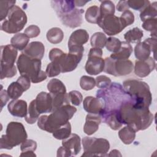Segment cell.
<instances>
[{"label":"cell","instance_id":"6da1fadb","mask_svg":"<svg viewBox=\"0 0 157 157\" xmlns=\"http://www.w3.org/2000/svg\"><path fill=\"white\" fill-rule=\"evenodd\" d=\"M134 101L123 104L118 110V118L122 124L130 126L135 131L145 130L152 123L154 117L148 108H139Z\"/></svg>","mask_w":157,"mask_h":157},{"label":"cell","instance_id":"7a4b0ae2","mask_svg":"<svg viewBox=\"0 0 157 157\" xmlns=\"http://www.w3.org/2000/svg\"><path fill=\"white\" fill-rule=\"evenodd\" d=\"M96 96L104 103V108L100 113L118 111L123 104L128 102H135V100L128 94L124 88L116 82L111 83L105 88L98 90Z\"/></svg>","mask_w":157,"mask_h":157},{"label":"cell","instance_id":"3957f363","mask_svg":"<svg viewBox=\"0 0 157 157\" xmlns=\"http://www.w3.org/2000/svg\"><path fill=\"white\" fill-rule=\"evenodd\" d=\"M51 6L64 26L75 28L82 24L84 10L77 8L74 1L54 0L51 1Z\"/></svg>","mask_w":157,"mask_h":157},{"label":"cell","instance_id":"277c9868","mask_svg":"<svg viewBox=\"0 0 157 157\" xmlns=\"http://www.w3.org/2000/svg\"><path fill=\"white\" fill-rule=\"evenodd\" d=\"M76 111L77 109L70 104L63 105L54 110L49 115L40 117L37 120V126L42 130L53 133L69 122Z\"/></svg>","mask_w":157,"mask_h":157},{"label":"cell","instance_id":"5b68a950","mask_svg":"<svg viewBox=\"0 0 157 157\" xmlns=\"http://www.w3.org/2000/svg\"><path fill=\"white\" fill-rule=\"evenodd\" d=\"M123 88L135 100L134 105L139 108H148L151 104L152 95L148 85L145 82L128 79L123 83Z\"/></svg>","mask_w":157,"mask_h":157},{"label":"cell","instance_id":"8992f818","mask_svg":"<svg viewBox=\"0 0 157 157\" xmlns=\"http://www.w3.org/2000/svg\"><path fill=\"white\" fill-rule=\"evenodd\" d=\"M17 69L21 75L28 77L33 83L45 80L47 75L41 70V60L29 57L23 53L19 56L17 61Z\"/></svg>","mask_w":157,"mask_h":157},{"label":"cell","instance_id":"52a82bcc","mask_svg":"<svg viewBox=\"0 0 157 157\" xmlns=\"http://www.w3.org/2000/svg\"><path fill=\"white\" fill-rule=\"evenodd\" d=\"M27 137L28 134L23 124L19 122L11 121L7 126L6 134L1 137L0 148L10 150L23 143Z\"/></svg>","mask_w":157,"mask_h":157},{"label":"cell","instance_id":"ba28073f","mask_svg":"<svg viewBox=\"0 0 157 157\" xmlns=\"http://www.w3.org/2000/svg\"><path fill=\"white\" fill-rule=\"evenodd\" d=\"M27 23L26 13L18 6H13L10 9L7 20L3 21L1 29L9 34H15L21 31Z\"/></svg>","mask_w":157,"mask_h":157},{"label":"cell","instance_id":"9c48e42d","mask_svg":"<svg viewBox=\"0 0 157 157\" xmlns=\"http://www.w3.org/2000/svg\"><path fill=\"white\" fill-rule=\"evenodd\" d=\"M84 153L82 156H107L109 142L104 138L85 137L82 139Z\"/></svg>","mask_w":157,"mask_h":157},{"label":"cell","instance_id":"30bf717a","mask_svg":"<svg viewBox=\"0 0 157 157\" xmlns=\"http://www.w3.org/2000/svg\"><path fill=\"white\" fill-rule=\"evenodd\" d=\"M48 57L51 62L56 63L60 67L61 73L75 70L81 61L74 55L70 53H65L57 48H53L50 51Z\"/></svg>","mask_w":157,"mask_h":157},{"label":"cell","instance_id":"8fae6325","mask_svg":"<svg viewBox=\"0 0 157 157\" xmlns=\"http://www.w3.org/2000/svg\"><path fill=\"white\" fill-rule=\"evenodd\" d=\"M104 71L115 77L129 74L134 69V65L129 59H113L110 56L104 59Z\"/></svg>","mask_w":157,"mask_h":157},{"label":"cell","instance_id":"7c38bea8","mask_svg":"<svg viewBox=\"0 0 157 157\" xmlns=\"http://www.w3.org/2000/svg\"><path fill=\"white\" fill-rule=\"evenodd\" d=\"M97 24L109 36L116 35L125 28L121 23L120 17L114 15L101 18Z\"/></svg>","mask_w":157,"mask_h":157},{"label":"cell","instance_id":"4fadbf2b","mask_svg":"<svg viewBox=\"0 0 157 157\" xmlns=\"http://www.w3.org/2000/svg\"><path fill=\"white\" fill-rule=\"evenodd\" d=\"M34 101L36 108L40 114L52 112L53 102L51 93L42 91L37 95Z\"/></svg>","mask_w":157,"mask_h":157},{"label":"cell","instance_id":"5bb4252c","mask_svg":"<svg viewBox=\"0 0 157 157\" xmlns=\"http://www.w3.org/2000/svg\"><path fill=\"white\" fill-rule=\"evenodd\" d=\"M156 67L155 61L153 58L149 57L144 60H136L134 64V73L139 77L148 76Z\"/></svg>","mask_w":157,"mask_h":157},{"label":"cell","instance_id":"9a60e30c","mask_svg":"<svg viewBox=\"0 0 157 157\" xmlns=\"http://www.w3.org/2000/svg\"><path fill=\"white\" fill-rule=\"evenodd\" d=\"M18 54L17 50L11 44L1 47V67H12L15 66Z\"/></svg>","mask_w":157,"mask_h":157},{"label":"cell","instance_id":"2e32d148","mask_svg":"<svg viewBox=\"0 0 157 157\" xmlns=\"http://www.w3.org/2000/svg\"><path fill=\"white\" fill-rule=\"evenodd\" d=\"M104 59L102 57L88 56L85 69L88 74L96 75L104 71Z\"/></svg>","mask_w":157,"mask_h":157},{"label":"cell","instance_id":"e0dca14e","mask_svg":"<svg viewBox=\"0 0 157 157\" xmlns=\"http://www.w3.org/2000/svg\"><path fill=\"white\" fill-rule=\"evenodd\" d=\"M84 110L89 113L99 114L104 108V103L99 98L86 96L83 102Z\"/></svg>","mask_w":157,"mask_h":157},{"label":"cell","instance_id":"ac0fdd59","mask_svg":"<svg viewBox=\"0 0 157 157\" xmlns=\"http://www.w3.org/2000/svg\"><path fill=\"white\" fill-rule=\"evenodd\" d=\"M7 109L10 113L14 117H25L28 113L27 102L21 99H13L9 103Z\"/></svg>","mask_w":157,"mask_h":157},{"label":"cell","instance_id":"d6986e66","mask_svg":"<svg viewBox=\"0 0 157 157\" xmlns=\"http://www.w3.org/2000/svg\"><path fill=\"white\" fill-rule=\"evenodd\" d=\"M45 52L44 44L39 41L32 42L25 48L23 53L34 59H40L43 58Z\"/></svg>","mask_w":157,"mask_h":157},{"label":"cell","instance_id":"ffe728a7","mask_svg":"<svg viewBox=\"0 0 157 157\" xmlns=\"http://www.w3.org/2000/svg\"><path fill=\"white\" fill-rule=\"evenodd\" d=\"M101 121V117L99 114L88 113L86 117L85 123L83 127L84 132L88 136L93 134L98 130Z\"/></svg>","mask_w":157,"mask_h":157},{"label":"cell","instance_id":"44dd1931","mask_svg":"<svg viewBox=\"0 0 157 157\" xmlns=\"http://www.w3.org/2000/svg\"><path fill=\"white\" fill-rule=\"evenodd\" d=\"M62 145L72 151V155H77L81 150V140L78 135L71 134L67 138L63 140Z\"/></svg>","mask_w":157,"mask_h":157},{"label":"cell","instance_id":"7402d4cb","mask_svg":"<svg viewBox=\"0 0 157 157\" xmlns=\"http://www.w3.org/2000/svg\"><path fill=\"white\" fill-rule=\"evenodd\" d=\"M89 39V34L85 29H79L72 33L68 41V47L73 45H83Z\"/></svg>","mask_w":157,"mask_h":157},{"label":"cell","instance_id":"603a6c76","mask_svg":"<svg viewBox=\"0 0 157 157\" xmlns=\"http://www.w3.org/2000/svg\"><path fill=\"white\" fill-rule=\"evenodd\" d=\"M132 52V47L130 43L123 41L121 42V45L120 50L112 53L110 57L113 59H128Z\"/></svg>","mask_w":157,"mask_h":157},{"label":"cell","instance_id":"cb8c5ba5","mask_svg":"<svg viewBox=\"0 0 157 157\" xmlns=\"http://www.w3.org/2000/svg\"><path fill=\"white\" fill-rule=\"evenodd\" d=\"M151 52L150 47L144 41L137 43L134 47V55L138 60H144L148 58Z\"/></svg>","mask_w":157,"mask_h":157},{"label":"cell","instance_id":"d4e9b609","mask_svg":"<svg viewBox=\"0 0 157 157\" xmlns=\"http://www.w3.org/2000/svg\"><path fill=\"white\" fill-rule=\"evenodd\" d=\"M29 38L25 33H17L10 39V44L17 50H23L28 45Z\"/></svg>","mask_w":157,"mask_h":157},{"label":"cell","instance_id":"484cf974","mask_svg":"<svg viewBox=\"0 0 157 157\" xmlns=\"http://www.w3.org/2000/svg\"><path fill=\"white\" fill-rule=\"evenodd\" d=\"M120 140L126 145L131 144L136 138V131L129 126H126L118 132Z\"/></svg>","mask_w":157,"mask_h":157},{"label":"cell","instance_id":"4316f807","mask_svg":"<svg viewBox=\"0 0 157 157\" xmlns=\"http://www.w3.org/2000/svg\"><path fill=\"white\" fill-rule=\"evenodd\" d=\"M47 89L52 94L66 93V88L64 83L57 78L51 79L47 84Z\"/></svg>","mask_w":157,"mask_h":157},{"label":"cell","instance_id":"83f0119b","mask_svg":"<svg viewBox=\"0 0 157 157\" xmlns=\"http://www.w3.org/2000/svg\"><path fill=\"white\" fill-rule=\"evenodd\" d=\"M46 37L48 42L53 44H57L63 40L64 33L59 28L54 27L47 31Z\"/></svg>","mask_w":157,"mask_h":157},{"label":"cell","instance_id":"f1b7e54d","mask_svg":"<svg viewBox=\"0 0 157 157\" xmlns=\"http://www.w3.org/2000/svg\"><path fill=\"white\" fill-rule=\"evenodd\" d=\"M52 94V102H53V110L52 112L59 108L63 105L70 104V98L69 93H61L57 94Z\"/></svg>","mask_w":157,"mask_h":157},{"label":"cell","instance_id":"f546056e","mask_svg":"<svg viewBox=\"0 0 157 157\" xmlns=\"http://www.w3.org/2000/svg\"><path fill=\"white\" fill-rule=\"evenodd\" d=\"M144 36L143 31L137 27L128 31L124 35V38L129 43H139Z\"/></svg>","mask_w":157,"mask_h":157},{"label":"cell","instance_id":"4dcf8cb0","mask_svg":"<svg viewBox=\"0 0 157 157\" xmlns=\"http://www.w3.org/2000/svg\"><path fill=\"white\" fill-rule=\"evenodd\" d=\"M85 20L90 23L97 24L100 18V9L97 6L88 7L85 13Z\"/></svg>","mask_w":157,"mask_h":157},{"label":"cell","instance_id":"1f68e13d","mask_svg":"<svg viewBox=\"0 0 157 157\" xmlns=\"http://www.w3.org/2000/svg\"><path fill=\"white\" fill-rule=\"evenodd\" d=\"M157 15L156 2H153L152 4L147 6L140 13V18L142 21H145L147 19L156 18Z\"/></svg>","mask_w":157,"mask_h":157},{"label":"cell","instance_id":"d6a6232c","mask_svg":"<svg viewBox=\"0 0 157 157\" xmlns=\"http://www.w3.org/2000/svg\"><path fill=\"white\" fill-rule=\"evenodd\" d=\"M24 91L22 86L17 81L11 83L7 90V94L10 99H17L22 95Z\"/></svg>","mask_w":157,"mask_h":157},{"label":"cell","instance_id":"836d02e7","mask_svg":"<svg viewBox=\"0 0 157 157\" xmlns=\"http://www.w3.org/2000/svg\"><path fill=\"white\" fill-rule=\"evenodd\" d=\"M106 40L105 34L101 32H96L92 35L90 39V44L92 47L102 48L105 45Z\"/></svg>","mask_w":157,"mask_h":157},{"label":"cell","instance_id":"e575fe53","mask_svg":"<svg viewBox=\"0 0 157 157\" xmlns=\"http://www.w3.org/2000/svg\"><path fill=\"white\" fill-rule=\"evenodd\" d=\"M53 136L58 140H64L67 138L71 134V125L67 122L64 125L61 126L53 133Z\"/></svg>","mask_w":157,"mask_h":157},{"label":"cell","instance_id":"d590c367","mask_svg":"<svg viewBox=\"0 0 157 157\" xmlns=\"http://www.w3.org/2000/svg\"><path fill=\"white\" fill-rule=\"evenodd\" d=\"M39 115L40 113L38 112L36 108L35 101L34 99L29 104L28 110V113L25 117V121L28 124H34L36 122L37 120H38Z\"/></svg>","mask_w":157,"mask_h":157},{"label":"cell","instance_id":"8d00e7d4","mask_svg":"<svg viewBox=\"0 0 157 157\" xmlns=\"http://www.w3.org/2000/svg\"><path fill=\"white\" fill-rule=\"evenodd\" d=\"M115 5L111 1H103L101 2L100 9V18L113 15L115 13ZM99 18V19H100Z\"/></svg>","mask_w":157,"mask_h":157},{"label":"cell","instance_id":"74e56055","mask_svg":"<svg viewBox=\"0 0 157 157\" xmlns=\"http://www.w3.org/2000/svg\"><path fill=\"white\" fill-rule=\"evenodd\" d=\"M16 1H0V21L6 20L8 13L12 7L15 6Z\"/></svg>","mask_w":157,"mask_h":157},{"label":"cell","instance_id":"f35d334b","mask_svg":"<svg viewBox=\"0 0 157 157\" xmlns=\"http://www.w3.org/2000/svg\"><path fill=\"white\" fill-rule=\"evenodd\" d=\"M156 25H157V19L156 18H153L147 19L144 21L142 23V28L146 31H150L151 36L153 38H156Z\"/></svg>","mask_w":157,"mask_h":157},{"label":"cell","instance_id":"ab89813d","mask_svg":"<svg viewBox=\"0 0 157 157\" xmlns=\"http://www.w3.org/2000/svg\"><path fill=\"white\" fill-rule=\"evenodd\" d=\"M80 86L83 90H91L96 86V80L93 77L83 75L80 79Z\"/></svg>","mask_w":157,"mask_h":157},{"label":"cell","instance_id":"60d3db41","mask_svg":"<svg viewBox=\"0 0 157 157\" xmlns=\"http://www.w3.org/2000/svg\"><path fill=\"white\" fill-rule=\"evenodd\" d=\"M121 45V42L118 38L110 37L107 39L105 46L108 51L112 53H115L120 50Z\"/></svg>","mask_w":157,"mask_h":157},{"label":"cell","instance_id":"b9f144b4","mask_svg":"<svg viewBox=\"0 0 157 157\" xmlns=\"http://www.w3.org/2000/svg\"><path fill=\"white\" fill-rule=\"evenodd\" d=\"M128 6L129 8H132L135 10H139L141 12L147 6L150 4L149 1L145 0H137V1H128Z\"/></svg>","mask_w":157,"mask_h":157},{"label":"cell","instance_id":"7bdbcfd3","mask_svg":"<svg viewBox=\"0 0 157 157\" xmlns=\"http://www.w3.org/2000/svg\"><path fill=\"white\" fill-rule=\"evenodd\" d=\"M120 19L123 26L126 28V26L132 25L134 22V15L131 10H128L123 12L120 17Z\"/></svg>","mask_w":157,"mask_h":157},{"label":"cell","instance_id":"ee69618b","mask_svg":"<svg viewBox=\"0 0 157 157\" xmlns=\"http://www.w3.org/2000/svg\"><path fill=\"white\" fill-rule=\"evenodd\" d=\"M45 72L48 77H54L61 73V70L60 67L56 63L51 62L47 65Z\"/></svg>","mask_w":157,"mask_h":157},{"label":"cell","instance_id":"f6af8a7d","mask_svg":"<svg viewBox=\"0 0 157 157\" xmlns=\"http://www.w3.org/2000/svg\"><path fill=\"white\" fill-rule=\"evenodd\" d=\"M37 148V143L32 139H26L21 144L20 150L22 152L34 151Z\"/></svg>","mask_w":157,"mask_h":157},{"label":"cell","instance_id":"bcb514c9","mask_svg":"<svg viewBox=\"0 0 157 157\" xmlns=\"http://www.w3.org/2000/svg\"><path fill=\"white\" fill-rule=\"evenodd\" d=\"M17 72L15 66L12 67H1V79L12 77L17 74Z\"/></svg>","mask_w":157,"mask_h":157},{"label":"cell","instance_id":"7dc6e473","mask_svg":"<svg viewBox=\"0 0 157 157\" xmlns=\"http://www.w3.org/2000/svg\"><path fill=\"white\" fill-rule=\"evenodd\" d=\"M96 86L98 88L103 89L109 86L111 83V80L105 75H99L96 79Z\"/></svg>","mask_w":157,"mask_h":157},{"label":"cell","instance_id":"c3c4849f","mask_svg":"<svg viewBox=\"0 0 157 157\" xmlns=\"http://www.w3.org/2000/svg\"><path fill=\"white\" fill-rule=\"evenodd\" d=\"M69 96L70 101L74 105H80L83 100V96L80 91L76 90L71 91L69 93Z\"/></svg>","mask_w":157,"mask_h":157},{"label":"cell","instance_id":"681fc988","mask_svg":"<svg viewBox=\"0 0 157 157\" xmlns=\"http://www.w3.org/2000/svg\"><path fill=\"white\" fill-rule=\"evenodd\" d=\"M40 33V30L39 26L32 25L29 26L25 29L24 33L29 37V38H34L37 37Z\"/></svg>","mask_w":157,"mask_h":157},{"label":"cell","instance_id":"f907efd6","mask_svg":"<svg viewBox=\"0 0 157 157\" xmlns=\"http://www.w3.org/2000/svg\"><path fill=\"white\" fill-rule=\"evenodd\" d=\"M69 48V53L74 55L82 60L84 52V47L83 45H73Z\"/></svg>","mask_w":157,"mask_h":157},{"label":"cell","instance_id":"816d5d0a","mask_svg":"<svg viewBox=\"0 0 157 157\" xmlns=\"http://www.w3.org/2000/svg\"><path fill=\"white\" fill-rule=\"evenodd\" d=\"M17 82L22 86L24 91H26L28 90L31 86V80L26 76L21 75L19 77L17 80Z\"/></svg>","mask_w":157,"mask_h":157},{"label":"cell","instance_id":"f5cc1de1","mask_svg":"<svg viewBox=\"0 0 157 157\" xmlns=\"http://www.w3.org/2000/svg\"><path fill=\"white\" fill-rule=\"evenodd\" d=\"M56 156L58 157H59V156L70 157V156H72L73 155H72V151L70 150H69L68 148H66V147H64L62 145L61 147H60L58 149Z\"/></svg>","mask_w":157,"mask_h":157},{"label":"cell","instance_id":"db71d44e","mask_svg":"<svg viewBox=\"0 0 157 157\" xmlns=\"http://www.w3.org/2000/svg\"><path fill=\"white\" fill-rule=\"evenodd\" d=\"M0 98H1V110L2 109L4 106L6 104L7 101L9 99V96L7 94V92L6 90L2 89V86L1 89L0 91Z\"/></svg>","mask_w":157,"mask_h":157},{"label":"cell","instance_id":"11a10c76","mask_svg":"<svg viewBox=\"0 0 157 157\" xmlns=\"http://www.w3.org/2000/svg\"><path fill=\"white\" fill-rule=\"evenodd\" d=\"M129 7L128 6V1H120L117 5V9L119 12H124L129 10Z\"/></svg>","mask_w":157,"mask_h":157},{"label":"cell","instance_id":"9f6ffc18","mask_svg":"<svg viewBox=\"0 0 157 157\" xmlns=\"http://www.w3.org/2000/svg\"><path fill=\"white\" fill-rule=\"evenodd\" d=\"M88 56L102 57V50L101 48H99L92 47L90 50Z\"/></svg>","mask_w":157,"mask_h":157},{"label":"cell","instance_id":"6f0895ef","mask_svg":"<svg viewBox=\"0 0 157 157\" xmlns=\"http://www.w3.org/2000/svg\"><path fill=\"white\" fill-rule=\"evenodd\" d=\"M144 42H145L150 47V49L151 50V52H153V53H155V49H156V38H148L146 39Z\"/></svg>","mask_w":157,"mask_h":157},{"label":"cell","instance_id":"680465c9","mask_svg":"<svg viewBox=\"0 0 157 157\" xmlns=\"http://www.w3.org/2000/svg\"><path fill=\"white\" fill-rule=\"evenodd\" d=\"M108 156H121V154L117 150H112L110 151V153L107 155Z\"/></svg>","mask_w":157,"mask_h":157},{"label":"cell","instance_id":"91938a15","mask_svg":"<svg viewBox=\"0 0 157 157\" xmlns=\"http://www.w3.org/2000/svg\"><path fill=\"white\" fill-rule=\"evenodd\" d=\"M20 156L33 157V156H36V155L34 153V151H26V152H22Z\"/></svg>","mask_w":157,"mask_h":157},{"label":"cell","instance_id":"94428289","mask_svg":"<svg viewBox=\"0 0 157 157\" xmlns=\"http://www.w3.org/2000/svg\"><path fill=\"white\" fill-rule=\"evenodd\" d=\"M89 1H74V3L76 7L84 6Z\"/></svg>","mask_w":157,"mask_h":157}]
</instances>
